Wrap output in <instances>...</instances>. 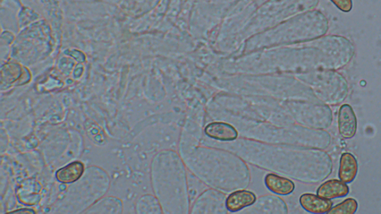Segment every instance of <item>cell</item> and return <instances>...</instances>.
<instances>
[{
	"label": "cell",
	"instance_id": "obj_1",
	"mask_svg": "<svg viewBox=\"0 0 381 214\" xmlns=\"http://www.w3.org/2000/svg\"><path fill=\"white\" fill-rule=\"evenodd\" d=\"M328 21L324 14L313 10L292 17L244 42L239 54L277 47L306 44L326 36Z\"/></svg>",
	"mask_w": 381,
	"mask_h": 214
},
{
	"label": "cell",
	"instance_id": "obj_2",
	"mask_svg": "<svg viewBox=\"0 0 381 214\" xmlns=\"http://www.w3.org/2000/svg\"><path fill=\"white\" fill-rule=\"evenodd\" d=\"M152 189L164 213L189 212L188 185L184 165L172 150L161 151L150 164Z\"/></svg>",
	"mask_w": 381,
	"mask_h": 214
},
{
	"label": "cell",
	"instance_id": "obj_3",
	"mask_svg": "<svg viewBox=\"0 0 381 214\" xmlns=\"http://www.w3.org/2000/svg\"><path fill=\"white\" fill-rule=\"evenodd\" d=\"M109 186L111 178L104 169L89 167L78 182L66 188L62 198L54 205V212L83 213L104 198Z\"/></svg>",
	"mask_w": 381,
	"mask_h": 214
},
{
	"label": "cell",
	"instance_id": "obj_4",
	"mask_svg": "<svg viewBox=\"0 0 381 214\" xmlns=\"http://www.w3.org/2000/svg\"><path fill=\"white\" fill-rule=\"evenodd\" d=\"M319 2V0H266L256 8L245 25L239 38L240 47L259 33L295 16L315 10Z\"/></svg>",
	"mask_w": 381,
	"mask_h": 214
},
{
	"label": "cell",
	"instance_id": "obj_5",
	"mask_svg": "<svg viewBox=\"0 0 381 214\" xmlns=\"http://www.w3.org/2000/svg\"><path fill=\"white\" fill-rule=\"evenodd\" d=\"M241 0H194L188 18V27L194 38L209 37L226 14Z\"/></svg>",
	"mask_w": 381,
	"mask_h": 214
},
{
	"label": "cell",
	"instance_id": "obj_6",
	"mask_svg": "<svg viewBox=\"0 0 381 214\" xmlns=\"http://www.w3.org/2000/svg\"><path fill=\"white\" fill-rule=\"evenodd\" d=\"M226 196L215 190L202 193L194 202L192 213H226Z\"/></svg>",
	"mask_w": 381,
	"mask_h": 214
},
{
	"label": "cell",
	"instance_id": "obj_7",
	"mask_svg": "<svg viewBox=\"0 0 381 214\" xmlns=\"http://www.w3.org/2000/svg\"><path fill=\"white\" fill-rule=\"evenodd\" d=\"M30 80L29 71L18 64L8 63L2 66L1 88L3 90L16 85L27 84Z\"/></svg>",
	"mask_w": 381,
	"mask_h": 214
},
{
	"label": "cell",
	"instance_id": "obj_8",
	"mask_svg": "<svg viewBox=\"0 0 381 214\" xmlns=\"http://www.w3.org/2000/svg\"><path fill=\"white\" fill-rule=\"evenodd\" d=\"M243 213L287 214L289 213V209L283 199L274 195H267L261 196L250 210L244 211Z\"/></svg>",
	"mask_w": 381,
	"mask_h": 214
},
{
	"label": "cell",
	"instance_id": "obj_9",
	"mask_svg": "<svg viewBox=\"0 0 381 214\" xmlns=\"http://www.w3.org/2000/svg\"><path fill=\"white\" fill-rule=\"evenodd\" d=\"M203 133L209 139L222 142H233L239 137V132L235 126L222 122L208 124Z\"/></svg>",
	"mask_w": 381,
	"mask_h": 214
},
{
	"label": "cell",
	"instance_id": "obj_10",
	"mask_svg": "<svg viewBox=\"0 0 381 214\" xmlns=\"http://www.w3.org/2000/svg\"><path fill=\"white\" fill-rule=\"evenodd\" d=\"M339 133L345 139H352L358 130V120L353 108L350 105H344L338 113Z\"/></svg>",
	"mask_w": 381,
	"mask_h": 214
},
{
	"label": "cell",
	"instance_id": "obj_11",
	"mask_svg": "<svg viewBox=\"0 0 381 214\" xmlns=\"http://www.w3.org/2000/svg\"><path fill=\"white\" fill-rule=\"evenodd\" d=\"M86 165L82 161H73L59 168L56 171L55 178L60 184L70 185L78 182L86 173Z\"/></svg>",
	"mask_w": 381,
	"mask_h": 214
},
{
	"label": "cell",
	"instance_id": "obj_12",
	"mask_svg": "<svg viewBox=\"0 0 381 214\" xmlns=\"http://www.w3.org/2000/svg\"><path fill=\"white\" fill-rule=\"evenodd\" d=\"M257 196L248 190L235 191L228 195L226 200V207L228 212L235 213L251 207L256 203Z\"/></svg>",
	"mask_w": 381,
	"mask_h": 214
},
{
	"label": "cell",
	"instance_id": "obj_13",
	"mask_svg": "<svg viewBox=\"0 0 381 214\" xmlns=\"http://www.w3.org/2000/svg\"><path fill=\"white\" fill-rule=\"evenodd\" d=\"M301 207L308 213L315 214L328 213L332 209L333 202L321 198L318 195L304 193L300 198Z\"/></svg>",
	"mask_w": 381,
	"mask_h": 214
},
{
	"label": "cell",
	"instance_id": "obj_14",
	"mask_svg": "<svg viewBox=\"0 0 381 214\" xmlns=\"http://www.w3.org/2000/svg\"><path fill=\"white\" fill-rule=\"evenodd\" d=\"M267 189L276 195L289 196L295 191V183L291 179L274 174H267L264 179Z\"/></svg>",
	"mask_w": 381,
	"mask_h": 214
},
{
	"label": "cell",
	"instance_id": "obj_15",
	"mask_svg": "<svg viewBox=\"0 0 381 214\" xmlns=\"http://www.w3.org/2000/svg\"><path fill=\"white\" fill-rule=\"evenodd\" d=\"M349 193V186L338 179H331V180L321 184L317 191V193L320 198L327 200L344 198Z\"/></svg>",
	"mask_w": 381,
	"mask_h": 214
},
{
	"label": "cell",
	"instance_id": "obj_16",
	"mask_svg": "<svg viewBox=\"0 0 381 214\" xmlns=\"http://www.w3.org/2000/svg\"><path fill=\"white\" fill-rule=\"evenodd\" d=\"M123 202L116 196H104L83 213H123Z\"/></svg>",
	"mask_w": 381,
	"mask_h": 214
},
{
	"label": "cell",
	"instance_id": "obj_17",
	"mask_svg": "<svg viewBox=\"0 0 381 214\" xmlns=\"http://www.w3.org/2000/svg\"><path fill=\"white\" fill-rule=\"evenodd\" d=\"M358 172V163L356 158L350 152L343 154L339 168V178L346 184L352 183Z\"/></svg>",
	"mask_w": 381,
	"mask_h": 214
},
{
	"label": "cell",
	"instance_id": "obj_18",
	"mask_svg": "<svg viewBox=\"0 0 381 214\" xmlns=\"http://www.w3.org/2000/svg\"><path fill=\"white\" fill-rule=\"evenodd\" d=\"M135 213L139 214L163 213L162 205L155 195L144 194L135 202Z\"/></svg>",
	"mask_w": 381,
	"mask_h": 214
},
{
	"label": "cell",
	"instance_id": "obj_19",
	"mask_svg": "<svg viewBox=\"0 0 381 214\" xmlns=\"http://www.w3.org/2000/svg\"><path fill=\"white\" fill-rule=\"evenodd\" d=\"M358 209V203L352 198L344 200L343 202L338 204L328 213L336 214H354L356 213Z\"/></svg>",
	"mask_w": 381,
	"mask_h": 214
},
{
	"label": "cell",
	"instance_id": "obj_20",
	"mask_svg": "<svg viewBox=\"0 0 381 214\" xmlns=\"http://www.w3.org/2000/svg\"><path fill=\"white\" fill-rule=\"evenodd\" d=\"M343 12H350L352 8V0H331Z\"/></svg>",
	"mask_w": 381,
	"mask_h": 214
},
{
	"label": "cell",
	"instance_id": "obj_21",
	"mask_svg": "<svg viewBox=\"0 0 381 214\" xmlns=\"http://www.w3.org/2000/svg\"><path fill=\"white\" fill-rule=\"evenodd\" d=\"M21 212L33 213H36V211L35 210H33L32 209H21L16 211H12L11 213H21Z\"/></svg>",
	"mask_w": 381,
	"mask_h": 214
},
{
	"label": "cell",
	"instance_id": "obj_22",
	"mask_svg": "<svg viewBox=\"0 0 381 214\" xmlns=\"http://www.w3.org/2000/svg\"><path fill=\"white\" fill-rule=\"evenodd\" d=\"M254 1H255L256 4L257 5V6H259V5H261V3H263L264 2L266 1V0H254Z\"/></svg>",
	"mask_w": 381,
	"mask_h": 214
}]
</instances>
